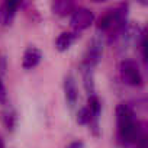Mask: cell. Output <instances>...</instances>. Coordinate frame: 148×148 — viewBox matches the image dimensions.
<instances>
[{"label": "cell", "instance_id": "6da1fadb", "mask_svg": "<svg viewBox=\"0 0 148 148\" xmlns=\"http://www.w3.org/2000/svg\"><path fill=\"white\" fill-rule=\"evenodd\" d=\"M116 121H118V136L121 142L128 144V145L144 144L142 129L129 105L121 103L116 108Z\"/></svg>", "mask_w": 148, "mask_h": 148}, {"label": "cell", "instance_id": "7a4b0ae2", "mask_svg": "<svg viewBox=\"0 0 148 148\" xmlns=\"http://www.w3.org/2000/svg\"><path fill=\"white\" fill-rule=\"evenodd\" d=\"M119 70H121V77L126 84H129L132 87H139L142 84V76H141L139 67L135 61L123 60L121 62Z\"/></svg>", "mask_w": 148, "mask_h": 148}, {"label": "cell", "instance_id": "3957f363", "mask_svg": "<svg viewBox=\"0 0 148 148\" xmlns=\"http://www.w3.org/2000/svg\"><path fill=\"white\" fill-rule=\"evenodd\" d=\"M102 54H103V42L99 36H95L90 41L86 54L83 57V70H93L99 64Z\"/></svg>", "mask_w": 148, "mask_h": 148}, {"label": "cell", "instance_id": "277c9868", "mask_svg": "<svg viewBox=\"0 0 148 148\" xmlns=\"http://www.w3.org/2000/svg\"><path fill=\"white\" fill-rule=\"evenodd\" d=\"M93 21H95L93 12L83 6H76V9L71 13V19H70L74 32H80V31L87 29L93 23Z\"/></svg>", "mask_w": 148, "mask_h": 148}, {"label": "cell", "instance_id": "5b68a950", "mask_svg": "<svg viewBox=\"0 0 148 148\" xmlns=\"http://www.w3.org/2000/svg\"><path fill=\"white\" fill-rule=\"evenodd\" d=\"M18 8H19V2H15V0H6V2L0 5V25L3 26L10 25L15 19Z\"/></svg>", "mask_w": 148, "mask_h": 148}, {"label": "cell", "instance_id": "8992f818", "mask_svg": "<svg viewBox=\"0 0 148 148\" xmlns=\"http://www.w3.org/2000/svg\"><path fill=\"white\" fill-rule=\"evenodd\" d=\"M64 93H65L67 103L73 108L79 100V89H77L76 79H74L71 74L65 76V79H64Z\"/></svg>", "mask_w": 148, "mask_h": 148}, {"label": "cell", "instance_id": "52a82bcc", "mask_svg": "<svg viewBox=\"0 0 148 148\" xmlns=\"http://www.w3.org/2000/svg\"><path fill=\"white\" fill-rule=\"evenodd\" d=\"M41 58H42V52H41L39 48L28 47L25 54H23V58H22V67L25 70H31V68H34L39 64Z\"/></svg>", "mask_w": 148, "mask_h": 148}, {"label": "cell", "instance_id": "ba28073f", "mask_svg": "<svg viewBox=\"0 0 148 148\" xmlns=\"http://www.w3.org/2000/svg\"><path fill=\"white\" fill-rule=\"evenodd\" d=\"M79 38V32H74V31H68V32H62L58 35V38L55 39V48L60 52L67 51L74 42L77 41Z\"/></svg>", "mask_w": 148, "mask_h": 148}, {"label": "cell", "instance_id": "9c48e42d", "mask_svg": "<svg viewBox=\"0 0 148 148\" xmlns=\"http://www.w3.org/2000/svg\"><path fill=\"white\" fill-rule=\"evenodd\" d=\"M113 28H115V12L109 10L108 13H105L97 21V29L99 31H112L113 32Z\"/></svg>", "mask_w": 148, "mask_h": 148}, {"label": "cell", "instance_id": "30bf717a", "mask_svg": "<svg viewBox=\"0 0 148 148\" xmlns=\"http://www.w3.org/2000/svg\"><path fill=\"white\" fill-rule=\"evenodd\" d=\"M74 9H76V5L71 3V2H55V3L52 5L54 13H57V15H60V16L71 15Z\"/></svg>", "mask_w": 148, "mask_h": 148}, {"label": "cell", "instance_id": "8fae6325", "mask_svg": "<svg viewBox=\"0 0 148 148\" xmlns=\"http://www.w3.org/2000/svg\"><path fill=\"white\" fill-rule=\"evenodd\" d=\"M87 108L93 116V121L95 123H99V115H100V110H102V105H100V100L96 95L93 96H89V102H87Z\"/></svg>", "mask_w": 148, "mask_h": 148}, {"label": "cell", "instance_id": "7c38bea8", "mask_svg": "<svg viewBox=\"0 0 148 148\" xmlns=\"http://www.w3.org/2000/svg\"><path fill=\"white\" fill-rule=\"evenodd\" d=\"M3 123L6 126L8 131H13L16 128V123H18V115L15 112V109L12 108H8L5 112H3Z\"/></svg>", "mask_w": 148, "mask_h": 148}, {"label": "cell", "instance_id": "4fadbf2b", "mask_svg": "<svg viewBox=\"0 0 148 148\" xmlns=\"http://www.w3.org/2000/svg\"><path fill=\"white\" fill-rule=\"evenodd\" d=\"M84 73V87L89 96L95 95V79H93V70H83Z\"/></svg>", "mask_w": 148, "mask_h": 148}, {"label": "cell", "instance_id": "5bb4252c", "mask_svg": "<svg viewBox=\"0 0 148 148\" xmlns=\"http://www.w3.org/2000/svg\"><path fill=\"white\" fill-rule=\"evenodd\" d=\"M0 105H3V106L8 105V92L2 82V77H0Z\"/></svg>", "mask_w": 148, "mask_h": 148}, {"label": "cell", "instance_id": "9a60e30c", "mask_svg": "<svg viewBox=\"0 0 148 148\" xmlns=\"http://www.w3.org/2000/svg\"><path fill=\"white\" fill-rule=\"evenodd\" d=\"M6 68H8V58L2 52V54H0V77H2L3 74L6 73Z\"/></svg>", "mask_w": 148, "mask_h": 148}, {"label": "cell", "instance_id": "2e32d148", "mask_svg": "<svg viewBox=\"0 0 148 148\" xmlns=\"http://www.w3.org/2000/svg\"><path fill=\"white\" fill-rule=\"evenodd\" d=\"M67 148H84V142H83V141L76 139V141L70 142V144L67 145Z\"/></svg>", "mask_w": 148, "mask_h": 148}, {"label": "cell", "instance_id": "e0dca14e", "mask_svg": "<svg viewBox=\"0 0 148 148\" xmlns=\"http://www.w3.org/2000/svg\"><path fill=\"white\" fill-rule=\"evenodd\" d=\"M0 148H6V147H5V142H3L2 138H0Z\"/></svg>", "mask_w": 148, "mask_h": 148}]
</instances>
